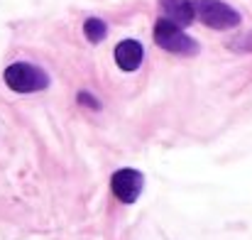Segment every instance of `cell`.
Here are the masks:
<instances>
[{"label": "cell", "instance_id": "3", "mask_svg": "<svg viewBox=\"0 0 252 240\" xmlns=\"http://www.w3.org/2000/svg\"><path fill=\"white\" fill-rule=\"evenodd\" d=\"M155 42L167 49L171 54H184V57H191L198 52V44L196 39H191L189 34H184V30L179 25H174L171 20L159 17L157 25H155Z\"/></svg>", "mask_w": 252, "mask_h": 240}, {"label": "cell", "instance_id": "5", "mask_svg": "<svg viewBox=\"0 0 252 240\" xmlns=\"http://www.w3.org/2000/svg\"><path fill=\"white\" fill-rule=\"evenodd\" d=\"M145 59V47L137 39H123L115 47V64L123 71H135Z\"/></svg>", "mask_w": 252, "mask_h": 240}, {"label": "cell", "instance_id": "2", "mask_svg": "<svg viewBox=\"0 0 252 240\" xmlns=\"http://www.w3.org/2000/svg\"><path fill=\"white\" fill-rule=\"evenodd\" d=\"M196 17L211 30H233L240 25V12L220 0H193Z\"/></svg>", "mask_w": 252, "mask_h": 240}, {"label": "cell", "instance_id": "1", "mask_svg": "<svg viewBox=\"0 0 252 240\" xmlns=\"http://www.w3.org/2000/svg\"><path fill=\"white\" fill-rule=\"evenodd\" d=\"M5 83L15 91V93H34V91H44L49 86L47 71H42L39 67L30 64V62H15L5 69L2 74Z\"/></svg>", "mask_w": 252, "mask_h": 240}, {"label": "cell", "instance_id": "8", "mask_svg": "<svg viewBox=\"0 0 252 240\" xmlns=\"http://www.w3.org/2000/svg\"><path fill=\"white\" fill-rule=\"evenodd\" d=\"M230 47H233V49H240V52H250V49H252V32H250V34H245L243 39L230 42Z\"/></svg>", "mask_w": 252, "mask_h": 240}, {"label": "cell", "instance_id": "7", "mask_svg": "<svg viewBox=\"0 0 252 240\" xmlns=\"http://www.w3.org/2000/svg\"><path fill=\"white\" fill-rule=\"evenodd\" d=\"M105 32H108V27L98 17H88L84 22V34L88 37V42H93V44L100 42V39H105Z\"/></svg>", "mask_w": 252, "mask_h": 240}, {"label": "cell", "instance_id": "6", "mask_svg": "<svg viewBox=\"0 0 252 240\" xmlns=\"http://www.w3.org/2000/svg\"><path fill=\"white\" fill-rule=\"evenodd\" d=\"M162 15L164 20H171L179 27H186L193 22L196 10H193V0H159Z\"/></svg>", "mask_w": 252, "mask_h": 240}, {"label": "cell", "instance_id": "9", "mask_svg": "<svg viewBox=\"0 0 252 240\" xmlns=\"http://www.w3.org/2000/svg\"><path fill=\"white\" fill-rule=\"evenodd\" d=\"M79 103H86L88 108H98V105H100V103H98V101H95V98H93L88 91H81V93H79Z\"/></svg>", "mask_w": 252, "mask_h": 240}, {"label": "cell", "instance_id": "4", "mask_svg": "<svg viewBox=\"0 0 252 240\" xmlns=\"http://www.w3.org/2000/svg\"><path fill=\"white\" fill-rule=\"evenodd\" d=\"M110 189H113L118 201L135 204L145 189V176L137 169H118L110 179Z\"/></svg>", "mask_w": 252, "mask_h": 240}]
</instances>
